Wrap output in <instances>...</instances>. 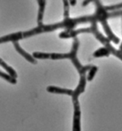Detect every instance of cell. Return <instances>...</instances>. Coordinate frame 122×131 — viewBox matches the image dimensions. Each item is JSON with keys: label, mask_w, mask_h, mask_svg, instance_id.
Segmentation results:
<instances>
[{"label": "cell", "mask_w": 122, "mask_h": 131, "mask_svg": "<svg viewBox=\"0 0 122 131\" xmlns=\"http://www.w3.org/2000/svg\"><path fill=\"white\" fill-rule=\"evenodd\" d=\"M74 119H73V129L72 131H81V111H80L79 104H74Z\"/></svg>", "instance_id": "obj_1"}, {"label": "cell", "mask_w": 122, "mask_h": 131, "mask_svg": "<svg viewBox=\"0 0 122 131\" xmlns=\"http://www.w3.org/2000/svg\"><path fill=\"white\" fill-rule=\"evenodd\" d=\"M96 71H97V68H96V67H92L90 71H89V75H88V80H89V81L92 80L93 78L95 77V74Z\"/></svg>", "instance_id": "obj_2"}]
</instances>
